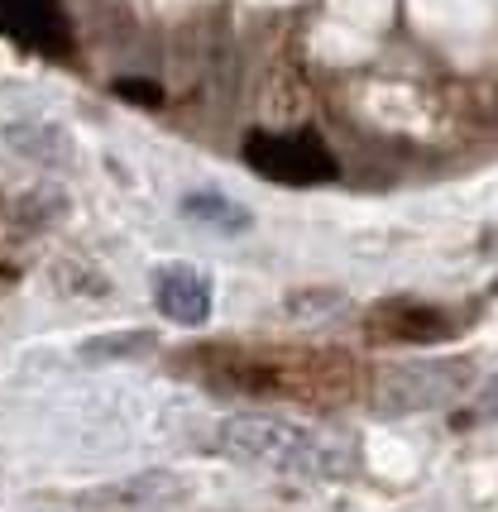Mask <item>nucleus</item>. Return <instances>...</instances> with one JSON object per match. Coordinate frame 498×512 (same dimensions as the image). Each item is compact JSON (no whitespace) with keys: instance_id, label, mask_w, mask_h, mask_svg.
Listing matches in <instances>:
<instances>
[{"instance_id":"nucleus-1","label":"nucleus","mask_w":498,"mask_h":512,"mask_svg":"<svg viewBox=\"0 0 498 512\" xmlns=\"http://www.w3.org/2000/svg\"><path fill=\"white\" fill-rule=\"evenodd\" d=\"M216 446L240 465H259L293 479H345L355 469V450L326 436L317 426L269 417V412H240L226 417L216 431Z\"/></svg>"},{"instance_id":"nucleus-2","label":"nucleus","mask_w":498,"mask_h":512,"mask_svg":"<svg viewBox=\"0 0 498 512\" xmlns=\"http://www.w3.org/2000/svg\"><path fill=\"white\" fill-rule=\"evenodd\" d=\"M475 383L470 359H417V364H393L374 383V407L384 417H408V412H431L446 402L465 398Z\"/></svg>"},{"instance_id":"nucleus-3","label":"nucleus","mask_w":498,"mask_h":512,"mask_svg":"<svg viewBox=\"0 0 498 512\" xmlns=\"http://www.w3.org/2000/svg\"><path fill=\"white\" fill-rule=\"evenodd\" d=\"M245 163L283 187H321L340 173L336 154L317 130H259L245 139Z\"/></svg>"},{"instance_id":"nucleus-4","label":"nucleus","mask_w":498,"mask_h":512,"mask_svg":"<svg viewBox=\"0 0 498 512\" xmlns=\"http://www.w3.org/2000/svg\"><path fill=\"white\" fill-rule=\"evenodd\" d=\"M0 29L39 58H63L72 44L63 0H0Z\"/></svg>"},{"instance_id":"nucleus-5","label":"nucleus","mask_w":498,"mask_h":512,"mask_svg":"<svg viewBox=\"0 0 498 512\" xmlns=\"http://www.w3.org/2000/svg\"><path fill=\"white\" fill-rule=\"evenodd\" d=\"M154 302H159V312L168 316V321H178V326H202V321H211V283H206V273H197V268H187V264L159 268Z\"/></svg>"},{"instance_id":"nucleus-6","label":"nucleus","mask_w":498,"mask_h":512,"mask_svg":"<svg viewBox=\"0 0 498 512\" xmlns=\"http://www.w3.org/2000/svg\"><path fill=\"white\" fill-rule=\"evenodd\" d=\"M379 335L412 340V345H436V340L455 335V316L441 312V307H427V302H393V307H384Z\"/></svg>"},{"instance_id":"nucleus-7","label":"nucleus","mask_w":498,"mask_h":512,"mask_svg":"<svg viewBox=\"0 0 498 512\" xmlns=\"http://www.w3.org/2000/svg\"><path fill=\"white\" fill-rule=\"evenodd\" d=\"M182 216L206 225V230H221V235H240V230L254 225V216H249L245 206L221 197V192H192V197H182Z\"/></svg>"},{"instance_id":"nucleus-8","label":"nucleus","mask_w":498,"mask_h":512,"mask_svg":"<svg viewBox=\"0 0 498 512\" xmlns=\"http://www.w3.org/2000/svg\"><path fill=\"white\" fill-rule=\"evenodd\" d=\"M159 340L149 331H120V335H96L82 345V359H139L149 355Z\"/></svg>"},{"instance_id":"nucleus-9","label":"nucleus","mask_w":498,"mask_h":512,"mask_svg":"<svg viewBox=\"0 0 498 512\" xmlns=\"http://www.w3.org/2000/svg\"><path fill=\"white\" fill-rule=\"evenodd\" d=\"M475 417L479 422H498V374L484 388H479V398H475Z\"/></svg>"},{"instance_id":"nucleus-10","label":"nucleus","mask_w":498,"mask_h":512,"mask_svg":"<svg viewBox=\"0 0 498 512\" xmlns=\"http://www.w3.org/2000/svg\"><path fill=\"white\" fill-rule=\"evenodd\" d=\"M115 96L144 101V106H159V87H149V82H115Z\"/></svg>"}]
</instances>
